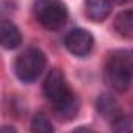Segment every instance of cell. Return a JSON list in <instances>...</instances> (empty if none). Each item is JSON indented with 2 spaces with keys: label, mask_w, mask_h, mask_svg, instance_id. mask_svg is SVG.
<instances>
[{
  "label": "cell",
  "mask_w": 133,
  "mask_h": 133,
  "mask_svg": "<svg viewBox=\"0 0 133 133\" xmlns=\"http://www.w3.org/2000/svg\"><path fill=\"white\" fill-rule=\"evenodd\" d=\"M44 94L50 102L55 114L61 119H72L77 116L80 100L71 89L64 74L59 69H52L44 80Z\"/></svg>",
  "instance_id": "cell-1"
},
{
  "label": "cell",
  "mask_w": 133,
  "mask_h": 133,
  "mask_svg": "<svg viewBox=\"0 0 133 133\" xmlns=\"http://www.w3.org/2000/svg\"><path fill=\"white\" fill-rule=\"evenodd\" d=\"M105 82L117 91H127L133 83V50H116L110 55L105 64Z\"/></svg>",
  "instance_id": "cell-2"
},
{
  "label": "cell",
  "mask_w": 133,
  "mask_h": 133,
  "mask_svg": "<svg viewBox=\"0 0 133 133\" xmlns=\"http://www.w3.org/2000/svg\"><path fill=\"white\" fill-rule=\"evenodd\" d=\"M45 64H47V59H45L44 52L36 47H30L16 58L14 72L21 82L33 83L42 75Z\"/></svg>",
  "instance_id": "cell-3"
},
{
  "label": "cell",
  "mask_w": 133,
  "mask_h": 133,
  "mask_svg": "<svg viewBox=\"0 0 133 133\" xmlns=\"http://www.w3.org/2000/svg\"><path fill=\"white\" fill-rule=\"evenodd\" d=\"M33 13L36 21L47 30H59L68 21V8L63 0H35Z\"/></svg>",
  "instance_id": "cell-4"
},
{
  "label": "cell",
  "mask_w": 133,
  "mask_h": 133,
  "mask_svg": "<svg viewBox=\"0 0 133 133\" xmlns=\"http://www.w3.org/2000/svg\"><path fill=\"white\" fill-rule=\"evenodd\" d=\"M64 47L75 56H86L94 47V36L85 28L71 30L64 36Z\"/></svg>",
  "instance_id": "cell-5"
},
{
  "label": "cell",
  "mask_w": 133,
  "mask_h": 133,
  "mask_svg": "<svg viewBox=\"0 0 133 133\" xmlns=\"http://www.w3.org/2000/svg\"><path fill=\"white\" fill-rule=\"evenodd\" d=\"M0 42H2L5 50H14L22 42L19 28L8 19H3L2 25H0Z\"/></svg>",
  "instance_id": "cell-6"
},
{
  "label": "cell",
  "mask_w": 133,
  "mask_h": 133,
  "mask_svg": "<svg viewBox=\"0 0 133 133\" xmlns=\"http://www.w3.org/2000/svg\"><path fill=\"white\" fill-rule=\"evenodd\" d=\"M85 13L92 22H103L111 13V0H85Z\"/></svg>",
  "instance_id": "cell-7"
},
{
  "label": "cell",
  "mask_w": 133,
  "mask_h": 133,
  "mask_svg": "<svg viewBox=\"0 0 133 133\" xmlns=\"http://www.w3.org/2000/svg\"><path fill=\"white\" fill-rule=\"evenodd\" d=\"M96 108L97 111L108 121H114L116 117H119L122 114L121 111V105L117 103V100L110 96V94H102L99 96L97 102H96Z\"/></svg>",
  "instance_id": "cell-8"
},
{
  "label": "cell",
  "mask_w": 133,
  "mask_h": 133,
  "mask_svg": "<svg viewBox=\"0 0 133 133\" xmlns=\"http://www.w3.org/2000/svg\"><path fill=\"white\" fill-rule=\"evenodd\" d=\"M114 30L124 38H133V10L121 11L114 17Z\"/></svg>",
  "instance_id": "cell-9"
},
{
  "label": "cell",
  "mask_w": 133,
  "mask_h": 133,
  "mask_svg": "<svg viewBox=\"0 0 133 133\" xmlns=\"http://www.w3.org/2000/svg\"><path fill=\"white\" fill-rule=\"evenodd\" d=\"M31 131H35V133H50V131H53V125L44 113H38L31 121Z\"/></svg>",
  "instance_id": "cell-10"
},
{
  "label": "cell",
  "mask_w": 133,
  "mask_h": 133,
  "mask_svg": "<svg viewBox=\"0 0 133 133\" xmlns=\"http://www.w3.org/2000/svg\"><path fill=\"white\" fill-rule=\"evenodd\" d=\"M111 128L114 131H121V133H127V131H133V119L128 116L121 114L119 117H116L114 121H111Z\"/></svg>",
  "instance_id": "cell-11"
},
{
  "label": "cell",
  "mask_w": 133,
  "mask_h": 133,
  "mask_svg": "<svg viewBox=\"0 0 133 133\" xmlns=\"http://www.w3.org/2000/svg\"><path fill=\"white\" fill-rule=\"evenodd\" d=\"M111 2L116 5H125V3H131L133 0H111Z\"/></svg>",
  "instance_id": "cell-12"
},
{
  "label": "cell",
  "mask_w": 133,
  "mask_h": 133,
  "mask_svg": "<svg viewBox=\"0 0 133 133\" xmlns=\"http://www.w3.org/2000/svg\"><path fill=\"white\" fill-rule=\"evenodd\" d=\"M2 131H16L14 127H2Z\"/></svg>",
  "instance_id": "cell-13"
}]
</instances>
